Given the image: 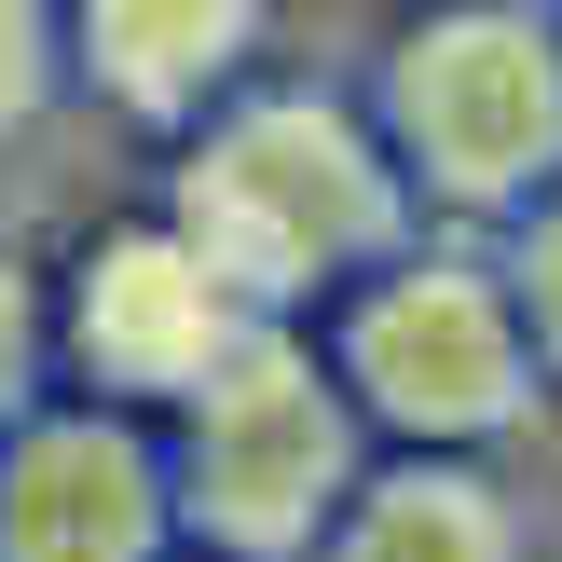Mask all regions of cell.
Returning a JSON list of instances; mask_svg holds the SVG:
<instances>
[{
    "label": "cell",
    "instance_id": "13",
    "mask_svg": "<svg viewBox=\"0 0 562 562\" xmlns=\"http://www.w3.org/2000/svg\"><path fill=\"white\" fill-rule=\"evenodd\" d=\"M179 562H192V549H179Z\"/></svg>",
    "mask_w": 562,
    "mask_h": 562
},
{
    "label": "cell",
    "instance_id": "12",
    "mask_svg": "<svg viewBox=\"0 0 562 562\" xmlns=\"http://www.w3.org/2000/svg\"><path fill=\"white\" fill-rule=\"evenodd\" d=\"M549 14H562V0H549Z\"/></svg>",
    "mask_w": 562,
    "mask_h": 562
},
{
    "label": "cell",
    "instance_id": "6",
    "mask_svg": "<svg viewBox=\"0 0 562 562\" xmlns=\"http://www.w3.org/2000/svg\"><path fill=\"white\" fill-rule=\"evenodd\" d=\"M0 562H179L165 426L97 398H42L0 426Z\"/></svg>",
    "mask_w": 562,
    "mask_h": 562
},
{
    "label": "cell",
    "instance_id": "9",
    "mask_svg": "<svg viewBox=\"0 0 562 562\" xmlns=\"http://www.w3.org/2000/svg\"><path fill=\"white\" fill-rule=\"evenodd\" d=\"M494 289H508V316H521V344H536V384L562 398V179L536 192V206L494 234Z\"/></svg>",
    "mask_w": 562,
    "mask_h": 562
},
{
    "label": "cell",
    "instance_id": "7",
    "mask_svg": "<svg viewBox=\"0 0 562 562\" xmlns=\"http://www.w3.org/2000/svg\"><path fill=\"white\" fill-rule=\"evenodd\" d=\"M261 42H274V0H55L69 97H97L124 137H165V151L220 97H247Z\"/></svg>",
    "mask_w": 562,
    "mask_h": 562
},
{
    "label": "cell",
    "instance_id": "3",
    "mask_svg": "<svg viewBox=\"0 0 562 562\" xmlns=\"http://www.w3.org/2000/svg\"><path fill=\"white\" fill-rule=\"evenodd\" d=\"M316 357H329V384H344L371 453L508 467L549 412L536 344H521L508 289H494V247H467V234H412L371 289H344L316 316Z\"/></svg>",
    "mask_w": 562,
    "mask_h": 562
},
{
    "label": "cell",
    "instance_id": "10",
    "mask_svg": "<svg viewBox=\"0 0 562 562\" xmlns=\"http://www.w3.org/2000/svg\"><path fill=\"white\" fill-rule=\"evenodd\" d=\"M42 398H55V289L27 247H0V426H27Z\"/></svg>",
    "mask_w": 562,
    "mask_h": 562
},
{
    "label": "cell",
    "instance_id": "4",
    "mask_svg": "<svg viewBox=\"0 0 562 562\" xmlns=\"http://www.w3.org/2000/svg\"><path fill=\"white\" fill-rule=\"evenodd\" d=\"M357 481H371V439L316 329H234V357L165 412V494L192 562H316Z\"/></svg>",
    "mask_w": 562,
    "mask_h": 562
},
{
    "label": "cell",
    "instance_id": "1",
    "mask_svg": "<svg viewBox=\"0 0 562 562\" xmlns=\"http://www.w3.org/2000/svg\"><path fill=\"white\" fill-rule=\"evenodd\" d=\"M151 220L220 274V302L247 329H316L344 289H371L426 234L344 82H247V97H220L179 137Z\"/></svg>",
    "mask_w": 562,
    "mask_h": 562
},
{
    "label": "cell",
    "instance_id": "8",
    "mask_svg": "<svg viewBox=\"0 0 562 562\" xmlns=\"http://www.w3.org/2000/svg\"><path fill=\"white\" fill-rule=\"evenodd\" d=\"M316 562H536V494L467 453H371Z\"/></svg>",
    "mask_w": 562,
    "mask_h": 562
},
{
    "label": "cell",
    "instance_id": "11",
    "mask_svg": "<svg viewBox=\"0 0 562 562\" xmlns=\"http://www.w3.org/2000/svg\"><path fill=\"white\" fill-rule=\"evenodd\" d=\"M69 97V55H55V0H0V151L55 124Z\"/></svg>",
    "mask_w": 562,
    "mask_h": 562
},
{
    "label": "cell",
    "instance_id": "2",
    "mask_svg": "<svg viewBox=\"0 0 562 562\" xmlns=\"http://www.w3.org/2000/svg\"><path fill=\"white\" fill-rule=\"evenodd\" d=\"M344 97L426 234L494 247L562 179V14L549 0H412Z\"/></svg>",
    "mask_w": 562,
    "mask_h": 562
},
{
    "label": "cell",
    "instance_id": "5",
    "mask_svg": "<svg viewBox=\"0 0 562 562\" xmlns=\"http://www.w3.org/2000/svg\"><path fill=\"white\" fill-rule=\"evenodd\" d=\"M234 329L247 316L220 302V274L192 261L165 220H110V234L55 274V384L97 398V412H137V426H165V412L234 357Z\"/></svg>",
    "mask_w": 562,
    "mask_h": 562
}]
</instances>
